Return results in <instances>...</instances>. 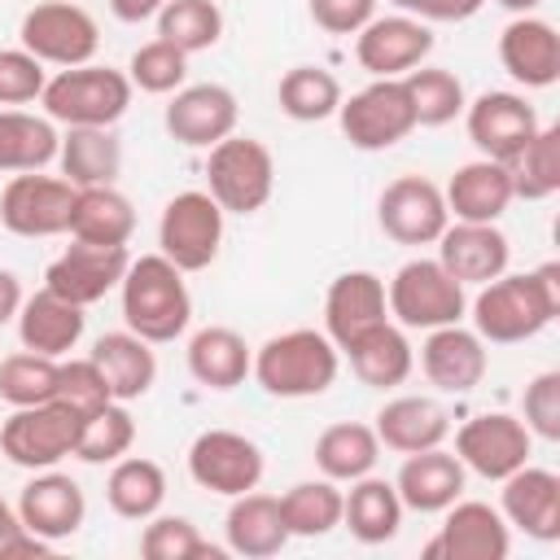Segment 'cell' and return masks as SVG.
Masks as SVG:
<instances>
[{"mask_svg": "<svg viewBox=\"0 0 560 560\" xmlns=\"http://www.w3.org/2000/svg\"><path fill=\"white\" fill-rule=\"evenodd\" d=\"M560 315V262H542L525 276H494L472 298V332L494 346L529 341Z\"/></svg>", "mask_w": 560, "mask_h": 560, "instance_id": "obj_1", "label": "cell"}, {"mask_svg": "<svg viewBox=\"0 0 560 560\" xmlns=\"http://www.w3.org/2000/svg\"><path fill=\"white\" fill-rule=\"evenodd\" d=\"M122 319L149 346L175 341L192 319V298L184 271L166 254H140L122 271Z\"/></svg>", "mask_w": 560, "mask_h": 560, "instance_id": "obj_2", "label": "cell"}, {"mask_svg": "<svg viewBox=\"0 0 560 560\" xmlns=\"http://www.w3.org/2000/svg\"><path fill=\"white\" fill-rule=\"evenodd\" d=\"M249 372L271 398H315L337 381V346L328 332L289 328L254 350Z\"/></svg>", "mask_w": 560, "mask_h": 560, "instance_id": "obj_3", "label": "cell"}, {"mask_svg": "<svg viewBox=\"0 0 560 560\" xmlns=\"http://www.w3.org/2000/svg\"><path fill=\"white\" fill-rule=\"evenodd\" d=\"M39 105L61 127H114L131 105V79L92 61L66 66L44 83Z\"/></svg>", "mask_w": 560, "mask_h": 560, "instance_id": "obj_4", "label": "cell"}, {"mask_svg": "<svg viewBox=\"0 0 560 560\" xmlns=\"http://www.w3.org/2000/svg\"><path fill=\"white\" fill-rule=\"evenodd\" d=\"M276 188V158L254 136H223L210 144L206 158V192L219 201L223 214H254L271 201Z\"/></svg>", "mask_w": 560, "mask_h": 560, "instance_id": "obj_5", "label": "cell"}, {"mask_svg": "<svg viewBox=\"0 0 560 560\" xmlns=\"http://www.w3.org/2000/svg\"><path fill=\"white\" fill-rule=\"evenodd\" d=\"M389 315L402 328H442V324H459L468 298L464 284L438 262V258H411L394 271L389 289Z\"/></svg>", "mask_w": 560, "mask_h": 560, "instance_id": "obj_6", "label": "cell"}, {"mask_svg": "<svg viewBox=\"0 0 560 560\" xmlns=\"http://www.w3.org/2000/svg\"><path fill=\"white\" fill-rule=\"evenodd\" d=\"M158 254H166L179 271H206L223 245V210L210 192L188 188L175 192L158 219Z\"/></svg>", "mask_w": 560, "mask_h": 560, "instance_id": "obj_7", "label": "cell"}, {"mask_svg": "<svg viewBox=\"0 0 560 560\" xmlns=\"http://www.w3.org/2000/svg\"><path fill=\"white\" fill-rule=\"evenodd\" d=\"M22 48L39 57L44 66H88L101 48V26L83 4L70 0H44L26 9L22 18Z\"/></svg>", "mask_w": 560, "mask_h": 560, "instance_id": "obj_8", "label": "cell"}, {"mask_svg": "<svg viewBox=\"0 0 560 560\" xmlns=\"http://www.w3.org/2000/svg\"><path fill=\"white\" fill-rule=\"evenodd\" d=\"M337 118H341L346 140L354 149H363V153L394 149L398 140H407L416 131V114H411V101H407L402 79H372L350 101L341 96Z\"/></svg>", "mask_w": 560, "mask_h": 560, "instance_id": "obj_9", "label": "cell"}, {"mask_svg": "<svg viewBox=\"0 0 560 560\" xmlns=\"http://www.w3.org/2000/svg\"><path fill=\"white\" fill-rule=\"evenodd\" d=\"M79 416L66 411L61 402H35V407H13V416L0 424V451L18 468H57L66 455H74L79 442Z\"/></svg>", "mask_w": 560, "mask_h": 560, "instance_id": "obj_10", "label": "cell"}, {"mask_svg": "<svg viewBox=\"0 0 560 560\" xmlns=\"http://www.w3.org/2000/svg\"><path fill=\"white\" fill-rule=\"evenodd\" d=\"M262 446L236 429H206L188 446V477L223 499H236L262 481Z\"/></svg>", "mask_w": 560, "mask_h": 560, "instance_id": "obj_11", "label": "cell"}, {"mask_svg": "<svg viewBox=\"0 0 560 560\" xmlns=\"http://www.w3.org/2000/svg\"><path fill=\"white\" fill-rule=\"evenodd\" d=\"M74 197H79V188L70 179L22 171L0 192V223L13 236H31V241L35 236H61V232H70Z\"/></svg>", "mask_w": 560, "mask_h": 560, "instance_id": "obj_12", "label": "cell"}, {"mask_svg": "<svg viewBox=\"0 0 560 560\" xmlns=\"http://www.w3.org/2000/svg\"><path fill=\"white\" fill-rule=\"evenodd\" d=\"M529 446H534V433L521 424V416H508V411L472 416L455 433L459 464L472 468L486 481H503L508 472H516L521 464H529Z\"/></svg>", "mask_w": 560, "mask_h": 560, "instance_id": "obj_13", "label": "cell"}, {"mask_svg": "<svg viewBox=\"0 0 560 560\" xmlns=\"http://www.w3.org/2000/svg\"><path fill=\"white\" fill-rule=\"evenodd\" d=\"M127 262H131L127 245H92V241L70 236V245L44 271V289H52L57 298H66L74 306H92L114 284H122Z\"/></svg>", "mask_w": 560, "mask_h": 560, "instance_id": "obj_14", "label": "cell"}, {"mask_svg": "<svg viewBox=\"0 0 560 560\" xmlns=\"http://www.w3.org/2000/svg\"><path fill=\"white\" fill-rule=\"evenodd\" d=\"M376 219H381V232L398 245H433L451 223L442 188L424 175H398L394 184H385L376 201Z\"/></svg>", "mask_w": 560, "mask_h": 560, "instance_id": "obj_15", "label": "cell"}, {"mask_svg": "<svg viewBox=\"0 0 560 560\" xmlns=\"http://www.w3.org/2000/svg\"><path fill=\"white\" fill-rule=\"evenodd\" d=\"M512 551V529L499 508L481 499H455L446 508V521L438 538L424 547L429 560H508Z\"/></svg>", "mask_w": 560, "mask_h": 560, "instance_id": "obj_16", "label": "cell"}, {"mask_svg": "<svg viewBox=\"0 0 560 560\" xmlns=\"http://www.w3.org/2000/svg\"><path fill=\"white\" fill-rule=\"evenodd\" d=\"M433 52V31L411 13L372 18L354 35V57L372 79H402Z\"/></svg>", "mask_w": 560, "mask_h": 560, "instance_id": "obj_17", "label": "cell"}, {"mask_svg": "<svg viewBox=\"0 0 560 560\" xmlns=\"http://www.w3.org/2000/svg\"><path fill=\"white\" fill-rule=\"evenodd\" d=\"M464 122H468V140L481 149V158L490 162H512L538 131V114L525 96L516 92H481L472 105H464Z\"/></svg>", "mask_w": 560, "mask_h": 560, "instance_id": "obj_18", "label": "cell"}, {"mask_svg": "<svg viewBox=\"0 0 560 560\" xmlns=\"http://www.w3.org/2000/svg\"><path fill=\"white\" fill-rule=\"evenodd\" d=\"M236 114H241L236 96L223 83H192L171 96L162 122H166L171 140H179L188 149H210L236 131Z\"/></svg>", "mask_w": 560, "mask_h": 560, "instance_id": "obj_19", "label": "cell"}, {"mask_svg": "<svg viewBox=\"0 0 560 560\" xmlns=\"http://www.w3.org/2000/svg\"><path fill=\"white\" fill-rule=\"evenodd\" d=\"M389 319V298H385V280L372 271H346L328 284L324 293V332L337 350H346L354 337H363L368 328Z\"/></svg>", "mask_w": 560, "mask_h": 560, "instance_id": "obj_20", "label": "cell"}, {"mask_svg": "<svg viewBox=\"0 0 560 560\" xmlns=\"http://www.w3.org/2000/svg\"><path fill=\"white\" fill-rule=\"evenodd\" d=\"M83 516H88V499H83L79 481L66 477V472L44 468V472H35V477L22 486V494H18V521H22L31 534L48 538V542H61V538L79 534Z\"/></svg>", "mask_w": 560, "mask_h": 560, "instance_id": "obj_21", "label": "cell"}, {"mask_svg": "<svg viewBox=\"0 0 560 560\" xmlns=\"http://www.w3.org/2000/svg\"><path fill=\"white\" fill-rule=\"evenodd\" d=\"M499 512L521 534H529L538 542H556L560 538V477L551 468L521 464L516 472L503 477Z\"/></svg>", "mask_w": 560, "mask_h": 560, "instance_id": "obj_22", "label": "cell"}, {"mask_svg": "<svg viewBox=\"0 0 560 560\" xmlns=\"http://www.w3.org/2000/svg\"><path fill=\"white\" fill-rule=\"evenodd\" d=\"M420 368L438 389L468 394V389L481 385V376L490 368V354H486V341L472 328L442 324V328H429V337L420 346Z\"/></svg>", "mask_w": 560, "mask_h": 560, "instance_id": "obj_23", "label": "cell"}, {"mask_svg": "<svg viewBox=\"0 0 560 560\" xmlns=\"http://www.w3.org/2000/svg\"><path fill=\"white\" fill-rule=\"evenodd\" d=\"M508 236L494 223H446L438 236V262L459 280V284H486L508 271Z\"/></svg>", "mask_w": 560, "mask_h": 560, "instance_id": "obj_24", "label": "cell"}, {"mask_svg": "<svg viewBox=\"0 0 560 560\" xmlns=\"http://www.w3.org/2000/svg\"><path fill=\"white\" fill-rule=\"evenodd\" d=\"M499 61L503 70L525 88H551L560 79V35L551 22L521 13L499 35Z\"/></svg>", "mask_w": 560, "mask_h": 560, "instance_id": "obj_25", "label": "cell"}, {"mask_svg": "<svg viewBox=\"0 0 560 560\" xmlns=\"http://www.w3.org/2000/svg\"><path fill=\"white\" fill-rule=\"evenodd\" d=\"M394 490L411 512H446L464 494V464L455 451L442 446L411 451L394 477Z\"/></svg>", "mask_w": 560, "mask_h": 560, "instance_id": "obj_26", "label": "cell"}, {"mask_svg": "<svg viewBox=\"0 0 560 560\" xmlns=\"http://www.w3.org/2000/svg\"><path fill=\"white\" fill-rule=\"evenodd\" d=\"M446 197V214L464 219V223H499V214L516 201L512 197V175L503 162H490V158H477V162H464L451 184L442 188Z\"/></svg>", "mask_w": 560, "mask_h": 560, "instance_id": "obj_27", "label": "cell"}, {"mask_svg": "<svg viewBox=\"0 0 560 560\" xmlns=\"http://www.w3.org/2000/svg\"><path fill=\"white\" fill-rule=\"evenodd\" d=\"M83 306L57 298L52 289H39L31 298H22V311H18V337H22V350H35V354H48V359H61L79 346L83 337Z\"/></svg>", "mask_w": 560, "mask_h": 560, "instance_id": "obj_28", "label": "cell"}, {"mask_svg": "<svg viewBox=\"0 0 560 560\" xmlns=\"http://www.w3.org/2000/svg\"><path fill=\"white\" fill-rule=\"evenodd\" d=\"M376 438L381 446L398 451V455H411V451H429V446H442L446 433H451V416L442 402L424 398V394H398L389 398L381 411H376Z\"/></svg>", "mask_w": 560, "mask_h": 560, "instance_id": "obj_29", "label": "cell"}, {"mask_svg": "<svg viewBox=\"0 0 560 560\" xmlns=\"http://www.w3.org/2000/svg\"><path fill=\"white\" fill-rule=\"evenodd\" d=\"M223 538H228V551L245 556V560H267V556L284 551L289 525L280 516V499L258 494V486L236 494L228 508V521H223Z\"/></svg>", "mask_w": 560, "mask_h": 560, "instance_id": "obj_30", "label": "cell"}, {"mask_svg": "<svg viewBox=\"0 0 560 560\" xmlns=\"http://www.w3.org/2000/svg\"><path fill=\"white\" fill-rule=\"evenodd\" d=\"M92 363L105 372V385L118 402H131V398H144L158 381V359L149 350L144 337H136L131 328L122 332H105L96 337L92 346Z\"/></svg>", "mask_w": 560, "mask_h": 560, "instance_id": "obj_31", "label": "cell"}, {"mask_svg": "<svg viewBox=\"0 0 560 560\" xmlns=\"http://www.w3.org/2000/svg\"><path fill=\"white\" fill-rule=\"evenodd\" d=\"M402 499H398V490H394V481H385V477H354L350 481V490L341 494V525L359 538V542H368V547H376V542H389L394 534H398V525H402Z\"/></svg>", "mask_w": 560, "mask_h": 560, "instance_id": "obj_32", "label": "cell"}, {"mask_svg": "<svg viewBox=\"0 0 560 560\" xmlns=\"http://www.w3.org/2000/svg\"><path fill=\"white\" fill-rule=\"evenodd\" d=\"M346 359H350V368H354V376L363 381V385H372V389H394V385H402L407 376H411V368H416V354H411V341H407V332L398 328V324H376V328H368L363 337H354L350 346H346Z\"/></svg>", "mask_w": 560, "mask_h": 560, "instance_id": "obj_33", "label": "cell"}, {"mask_svg": "<svg viewBox=\"0 0 560 560\" xmlns=\"http://www.w3.org/2000/svg\"><path fill=\"white\" fill-rule=\"evenodd\" d=\"M57 162H61V179H70L74 188L114 184L122 171V144L109 127H66L57 144Z\"/></svg>", "mask_w": 560, "mask_h": 560, "instance_id": "obj_34", "label": "cell"}, {"mask_svg": "<svg viewBox=\"0 0 560 560\" xmlns=\"http://www.w3.org/2000/svg\"><path fill=\"white\" fill-rule=\"evenodd\" d=\"M249 363H254V350L236 328L210 324L188 341V372L206 389H236L249 376Z\"/></svg>", "mask_w": 560, "mask_h": 560, "instance_id": "obj_35", "label": "cell"}, {"mask_svg": "<svg viewBox=\"0 0 560 560\" xmlns=\"http://www.w3.org/2000/svg\"><path fill=\"white\" fill-rule=\"evenodd\" d=\"M136 232V210L114 184L79 188L74 214H70V236L92 241V245H127Z\"/></svg>", "mask_w": 560, "mask_h": 560, "instance_id": "obj_36", "label": "cell"}, {"mask_svg": "<svg viewBox=\"0 0 560 560\" xmlns=\"http://www.w3.org/2000/svg\"><path fill=\"white\" fill-rule=\"evenodd\" d=\"M381 459V438L372 424H359V420H341V424H328L319 438H315V468L328 477V481H354V477H368Z\"/></svg>", "mask_w": 560, "mask_h": 560, "instance_id": "obj_37", "label": "cell"}, {"mask_svg": "<svg viewBox=\"0 0 560 560\" xmlns=\"http://www.w3.org/2000/svg\"><path fill=\"white\" fill-rule=\"evenodd\" d=\"M105 499L122 521H149L158 516V508L166 503V472L162 464L144 459V455H122L114 459L109 477H105Z\"/></svg>", "mask_w": 560, "mask_h": 560, "instance_id": "obj_38", "label": "cell"}, {"mask_svg": "<svg viewBox=\"0 0 560 560\" xmlns=\"http://www.w3.org/2000/svg\"><path fill=\"white\" fill-rule=\"evenodd\" d=\"M57 127L52 118H35L26 109H0V171H39L57 158Z\"/></svg>", "mask_w": 560, "mask_h": 560, "instance_id": "obj_39", "label": "cell"}, {"mask_svg": "<svg viewBox=\"0 0 560 560\" xmlns=\"http://www.w3.org/2000/svg\"><path fill=\"white\" fill-rule=\"evenodd\" d=\"M280 516L289 525V538H324L341 525V490L337 481H298L280 494Z\"/></svg>", "mask_w": 560, "mask_h": 560, "instance_id": "obj_40", "label": "cell"}, {"mask_svg": "<svg viewBox=\"0 0 560 560\" xmlns=\"http://www.w3.org/2000/svg\"><path fill=\"white\" fill-rule=\"evenodd\" d=\"M512 197L547 201L560 192V127H538L534 140L508 162Z\"/></svg>", "mask_w": 560, "mask_h": 560, "instance_id": "obj_41", "label": "cell"}, {"mask_svg": "<svg viewBox=\"0 0 560 560\" xmlns=\"http://www.w3.org/2000/svg\"><path fill=\"white\" fill-rule=\"evenodd\" d=\"M276 96L293 122H324L341 105V83L324 66H293V70H284Z\"/></svg>", "mask_w": 560, "mask_h": 560, "instance_id": "obj_42", "label": "cell"}, {"mask_svg": "<svg viewBox=\"0 0 560 560\" xmlns=\"http://www.w3.org/2000/svg\"><path fill=\"white\" fill-rule=\"evenodd\" d=\"M223 35V9L214 0H166L158 9V39L175 44L179 52H206Z\"/></svg>", "mask_w": 560, "mask_h": 560, "instance_id": "obj_43", "label": "cell"}, {"mask_svg": "<svg viewBox=\"0 0 560 560\" xmlns=\"http://www.w3.org/2000/svg\"><path fill=\"white\" fill-rule=\"evenodd\" d=\"M402 88H407V101H411V114H416V127H446L451 118L464 114V83L442 70V66H420V70H407L402 74Z\"/></svg>", "mask_w": 560, "mask_h": 560, "instance_id": "obj_44", "label": "cell"}, {"mask_svg": "<svg viewBox=\"0 0 560 560\" xmlns=\"http://www.w3.org/2000/svg\"><path fill=\"white\" fill-rule=\"evenodd\" d=\"M131 442H136V420H131V411L114 398V402H105L101 411H92V416L79 424L74 455H79L83 464H114V459H122V455L131 451Z\"/></svg>", "mask_w": 560, "mask_h": 560, "instance_id": "obj_45", "label": "cell"}, {"mask_svg": "<svg viewBox=\"0 0 560 560\" xmlns=\"http://www.w3.org/2000/svg\"><path fill=\"white\" fill-rule=\"evenodd\" d=\"M57 363L61 359H48V354H35V350H18V354L0 359V398L9 407L48 402L57 394Z\"/></svg>", "mask_w": 560, "mask_h": 560, "instance_id": "obj_46", "label": "cell"}, {"mask_svg": "<svg viewBox=\"0 0 560 560\" xmlns=\"http://www.w3.org/2000/svg\"><path fill=\"white\" fill-rule=\"evenodd\" d=\"M140 556L144 560H219L223 551L210 547L188 516H149L140 534Z\"/></svg>", "mask_w": 560, "mask_h": 560, "instance_id": "obj_47", "label": "cell"}, {"mask_svg": "<svg viewBox=\"0 0 560 560\" xmlns=\"http://www.w3.org/2000/svg\"><path fill=\"white\" fill-rule=\"evenodd\" d=\"M184 74H188V52H179V48L166 44V39L140 44V48L131 52V66H127L131 88L153 92V96L179 92V88H184Z\"/></svg>", "mask_w": 560, "mask_h": 560, "instance_id": "obj_48", "label": "cell"}, {"mask_svg": "<svg viewBox=\"0 0 560 560\" xmlns=\"http://www.w3.org/2000/svg\"><path fill=\"white\" fill-rule=\"evenodd\" d=\"M52 402H61L66 411H74L79 420H88L92 411H101L105 402H114V394L105 385V372L92 363V354L88 359L57 363V394H52Z\"/></svg>", "mask_w": 560, "mask_h": 560, "instance_id": "obj_49", "label": "cell"}, {"mask_svg": "<svg viewBox=\"0 0 560 560\" xmlns=\"http://www.w3.org/2000/svg\"><path fill=\"white\" fill-rule=\"evenodd\" d=\"M521 424L542 442H560V372H538L525 385Z\"/></svg>", "mask_w": 560, "mask_h": 560, "instance_id": "obj_50", "label": "cell"}, {"mask_svg": "<svg viewBox=\"0 0 560 560\" xmlns=\"http://www.w3.org/2000/svg\"><path fill=\"white\" fill-rule=\"evenodd\" d=\"M48 74L44 61L31 57L26 48H0V105H26L39 101Z\"/></svg>", "mask_w": 560, "mask_h": 560, "instance_id": "obj_51", "label": "cell"}, {"mask_svg": "<svg viewBox=\"0 0 560 560\" xmlns=\"http://www.w3.org/2000/svg\"><path fill=\"white\" fill-rule=\"evenodd\" d=\"M311 22L328 35H359L376 18V0H306Z\"/></svg>", "mask_w": 560, "mask_h": 560, "instance_id": "obj_52", "label": "cell"}, {"mask_svg": "<svg viewBox=\"0 0 560 560\" xmlns=\"http://www.w3.org/2000/svg\"><path fill=\"white\" fill-rule=\"evenodd\" d=\"M398 13H411L420 22H464L472 18L486 0H389Z\"/></svg>", "mask_w": 560, "mask_h": 560, "instance_id": "obj_53", "label": "cell"}, {"mask_svg": "<svg viewBox=\"0 0 560 560\" xmlns=\"http://www.w3.org/2000/svg\"><path fill=\"white\" fill-rule=\"evenodd\" d=\"M57 542H48V538H39V534H31L26 525H18L4 542H0V560H13V556H48Z\"/></svg>", "mask_w": 560, "mask_h": 560, "instance_id": "obj_54", "label": "cell"}, {"mask_svg": "<svg viewBox=\"0 0 560 560\" xmlns=\"http://www.w3.org/2000/svg\"><path fill=\"white\" fill-rule=\"evenodd\" d=\"M18 311H22V284H18V276H13V271H4V267H0V328H4Z\"/></svg>", "mask_w": 560, "mask_h": 560, "instance_id": "obj_55", "label": "cell"}, {"mask_svg": "<svg viewBox=\"0 0 560 560\" xmlns=\"http://www.w3.org/2000/svg\"><path fill=\"white\" fill-rule=\"evenodd\" d=\"M162 4H166V0H109V9H114L118 22H144V18H158Z\"/></svg>", "mask_w": 560, "mask_h": 560, "instance_id": "obj_56", "label": "cell"}, {"mask_svg": "<svg viewBox=\"0 0 560 560\" xmlns=\"http://www.w3.org/2000/svg\"><path fill=\"white\" fill-rule=\"evenodd\" d=\"M18 525H22V521H18V508H9V503L0 499V542H4V538H9Z\"/></svg>", "mask_w": 560, "mask_h": 560, "instance_id": "obj_57", "label": "cell"}, {"mask_svg": "<svg viewBox=\"0 0 560 560\" xmlns=\"http://www.w3.org/2000/svg\"><path fill=\"white\" fill-rule=\"evenodd\" d=\"M499 4H503V9H512V13H534L542 0H499Z\"/></svg>", "mask_w": 560, "mask_h": 560, "instance_id": "obj_58", "label": "cell"}]
</instances>
